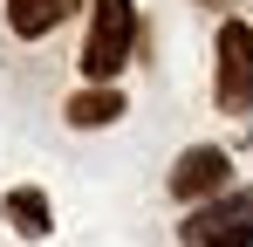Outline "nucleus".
I'll return each instance as SVG.
<instances>
[{
  "label": "nucleus",
  "mask_w": 253,
  "mask_h": 247,
  "mask_svg": "<svg viewBox=\"0 0 253 247\" xmlns=\"http://www.w3.org/2000/svg\"><path fill=\"white\" fill-rule=\"evenodd\" d=\"M130 55H137V7H130V0H96V14H89V41H83V76L103 89Z\"/></svg>",
  "instance_id": "f257e3e1"
},
{
  "label": "nucleus",
  "mask_w": 253,
  "mask_h": 247,
  "mask_svg": "<svg viewBox=\"0 0 253 247\" xmlns=\"http://www.w3.org/2000/svg\"><path fill=\"white\" fill-rule=\"evenodd\" d=\"M192 247H253V185H240L233 199H206V213L185 220Z\"/></svg>",
  "instance_id": "f03ea898"
},
{
  "label": "nucleus",
  "mask_w": 253,
  "mask_h": 247,
  "mask_svg": "<svg viewBox=\"0 0 253 247\" xmlns=\"http://www.w3.org/2000/svg\"><path fill=\"white\" fill-rule=\"evenodd\" d=\"M233 185V158L219 151V144H192L185 158L171 165V199L178 206H206V199H219Z\"/></svg>",
  "instance_id": "7ed1b4c3"
},
{
  "label": "nucleus",
  "mask_w": 253,
  "mask_h": 247,
  "mask_svg": "<svg viewBox=\"0 0 253 247\" xmlns=\"http://www.w3.org/2000/svg\"><path fill=\"white\" fill-rule=\"evenodd\" d=\"M219 110H253V28L226 21L219 28Z\"/></svg>",
  "instance_id": "20e7f679"
},
{
  "label": "nucleus",
  "mask_w": 253,
  "mask_h": 247,
  "mask_svg": "<svg viewBox=\"0 0 253 247\" xmlns=\"http://www.w3.org/2000/svg\"><path fill=\"white\" fill-rule=\"evenodd\" d=\"M76 7H83V0H7V28L21 41H42V35H55Z\"/></svg>",
  "instance_id": "39448f33"
},
{
  "label": "nucleus",
  "mask_w": 253,
  "mask_h": 247,
  "mask_svg": "<svg viewBox=\"0 0 253 247\" xmlns=\"http://www.w3.org/2000/svg\"><path fill=\"white\" fill-rule=\"evenodd\" d=\"M0 213H7V227H14L21 241H48V227H55V213H48V192H42V185H14V192L0 199Z\"/></svg>",
  "instance_id": "423d86ee"
},
{
  "label": "nucleus",
  "mask_w": 253,
  "mask_h": 247,
  "mask_svg": "<svg viewBox=\"0 0 253 247\" xmlns=\"http://www.w3.org/2000/svg\"><path fill=\"white\" fill-rule=\"evenodd\" d=\"M62 117L76 124V130H89V124H117V117H124V96H117V82H103V89L89 82V89L69 96V110H62Z\"/></svg>",
  "instance_id": "0eeeda50"
}]
</instances>
